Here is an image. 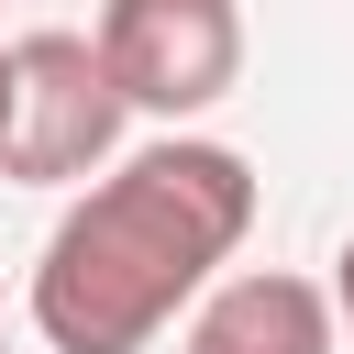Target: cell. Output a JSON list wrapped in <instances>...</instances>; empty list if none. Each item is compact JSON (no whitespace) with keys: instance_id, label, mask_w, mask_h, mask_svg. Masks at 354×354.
I'll return each mask as SVG.
<instances>
[{"instance_id":"6da1fadb","label":"cell","mask_w":354,"mask_h":354,"mask_svg":"<svg viewBox=\"0 0 354 354\" xmlns=\"http://www.w3.org/2000/svg\"><path fill=\"white\" fill-rule=\"evenodd\" d=\"M243 232H254V166L232 144L166 133L55 221L33 266V332L55 354H144L177 321V299L210 288V266H232Z\"/></svg>"},{"instance_id":"7a4b0ae2","label":"cell","mask_w":354,"mask_h":354,"mask_svg":"<svg viewBox=\"0 0 354 354\" xmlns=\"http://www.w3.org/2000/svg\"><path fill=\"white\" fill-rule=\"evenodd\" d=\"M133 100L100 55V33H22L0 44V177L22 188H55V177H88L111 166Z\"/></svg>"},{"instance_id":"3957f363","label":"cell","mask_w":354,"mask_h":354,"mask_svg":"<svg viewBox=\"0 0 354 354\" xmlns=\"http://www.w3.org/2000/svg\"><path fill=\"white\" fill-rule=\"evenodd\" d=\"M100 55H111L133 111L188 122L243 77V11L232 0H111L100 11Z\"/></svg>"},{"instance_id":"277c9868","label":"cell","mask_w":354,"mask_h":354,"mask_svg":"<svg viewBox=\"0 0 354 354\" xmlns=\"http://www.w3.org/2000/svg\"><path fill=\"white\" fill-rule=\"evenodd\" d=\"M332 321H343V299H332V288L254 266V277H221V288L199 299L188 354H332Z\"/></svg>"},{"instance_id":"5b68a950","label":"cell","mask_w":354,"mask_h":354,"mask_svg":"<svg viewBox=\"0 0 354 354\" xmlns=\"http://www.w3.org/2000/svg\"><path fill=\"white\" fill-rule=\"evenodd\" d=\"M332 299H343V321H354V243H343V277H332Z\"/></svg>"},{"instance_id":"8992f818","label":"cell","mask_w":354,"mask_h":354,"mask_svg":"<svg viewBox=\"0 0 354 354\" xmlns=\"http://www.w3.org/2000/svg\"><path fill=\"white\" fill-rule=\"evenodd\" d=\"M0 354H11V343H0Z\"/></svg>"}]
</instances>
